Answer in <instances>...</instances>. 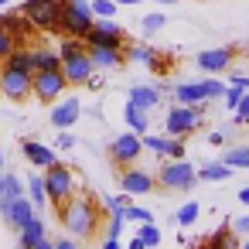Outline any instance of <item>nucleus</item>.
Wrapping results in <instances>:
<instances>
[{"instance_id": "obj_1", "label": "nucleus", "mask_w": 249, "mask_h": 249, "mask_svg": "<svg viewBox=\"0 0 249 249\" xmlns=\"http://www.w3.org/2000/svg\"><path fill=\"white\" fill-rule=\"evenodd\" d=\"M58 212H62V222H65V229H69L72 239H89L96 232V225H99V208H96L92 198L72 195V198H65L58 205Z\"/></svg>"}, {"instance_id": "obj_2", "label": "nucleus", "mask_w": 249, "mask_h": 249, "mask_svg": "<svg viewBox=\"0 0 249 249\" xmlns=\"http://www.w3.org/2000/svg\"><path fill=\"white\" fill-rule=\"evenodd\" d=\"M92 21H96V14H92V4H89V0H65V4H62V21H58V31L86 41V35H89Z\"/></svg>"}, {"instance_id": "obj_3", "label": "nucleus", "mask_w": 249, "mask_h": 249, "mask_svg": "<svg viewBox=\"0 0 249 249\" xmlns=\"http://www.w3.org/2000/svg\"><path fill=\"white\" fill-rule=\"evenodd\" d=\"M62 4H65V0H24V4H21V14H24L38 31H58Z\"/></svg>"}, {"instance_id": "obj_4", "label": "nucleus", "mask_w": 249, "mask_h": 249, "mask_svg": "<svg viewBox=\"0 0 249 249\" xmlns=\"http://www.w3.org/2000/svg\"><path fill=\"white\" fill-rule=\"evenodd\" d=\"M195 181H198V171H195L184 157L167 160V164L160 167V174H157V184H160L164 191H191Z\"/></svg>"}, {"instance_id": "obj_5", "label": "nucleus", "mask_w": 249, "mask_h": 249, "mask_svg": "<svg viewBox=\"0 0 249 249\" xmlns=\"http://www.w3.org/2000/svg\"><path fill=\"white\" fill-rule=\"evenodd\" d=\"M45 195H48V201L62 205L65 198L75 195V174H72L65 164L55 160L52 167H45Z\"/></svg>"}, {"instance_id": "obj_6", "label": "nucleus", "mask_w": 249, "mask_h": 249, "mask_svg": "<svg viewBox=\"0 0 249 249\" xmlns=\"http://www.w3.org/2000/svg\"><path fill=\"white\" fill-rule=\"evenodd\" d=\"M65 72L62 69H41V72H35L31 75V96L38 99V103H55L62 92H65Z\"/></svg>"}, {"instance_id": "obj_7", "label": "nucleus", "mask_w": 249, "mask_h": 249, "mask_svg": "<svg viewBox=\"0 0 249 249\" xmlns=\"http://www.w3.org/2000/svg\"><path fill=\"white\" fill-rule=\"evenodd\" d=\"M201 120H205V103H198V106H184V103H178V106L167 113L164 126H167L171 137H184V133L198 130Z\"/></svg>"}, {"instance_id": "obj_8", "label": "nucleus", "mask_w": 249, "mask_h": 249, "mask_svg": "<svg viewBox=\"0 0 249 249\" xmlns=\"http://www.w3.org/2000/svg\"><path fill=\"white\" fill-rule=\"evenodd\" d=\"M31 75H35V72L0 65V96L11 99V103H24V99L31 96Z\"/></svg>"}, {"instance_id": "obj_9", "label": "nucleus", "mask_w": 249, "mask_h": 249, "mask_svg": "<svg viewBox=\"0 0 249 249\" xmlns=\"http://www.w3.org/2000/svg\"><path fill=\"white\" fill-rule=\"evenodd\" d=\"M140 150H143V137L140 133H120L113 143H109V157L116 160V164H123V167H130V164H137V157H140Z\"/></svg>"}, {"instance_id": "obj_10", "label": "nucleus", "mask_w": 249, "mask_h": 249, "mask_svg": "<svg viewBox=\"0 0 249 249\" xmlns=\"http://www.w3.org/2000/svg\"><path fill=\"white\" fill-rule=\"evenodd\" d=\"M62 72H65V82H69V86H86V82L92 79V72H96V65H92V58H89V48L79 52V55L62 58Z\"/></svg>"}, {"instance_id": "obj_11", "label": "nucleus", "mask_w": 249, "mask_h": 249, "mask_svg": "<svg viewBox=\"0 0 249 249\" xmlns=\"http://www.w3.org/2000/svg\"><path fill=\"white\" fill-rule=\"evenodd\" d=\"M86 45H109V48H123V28L113 24V18H96L89 35H86Z\"/></svg>"}, {"instance_id": "obj_12", "label": "nucleus", "mask_w": 249, "mask_h": 249, "mask_svg": "<svg viewBox=\"0 0 249 249\" xmlns=\"http://www.w3.org/2000/svg\"><path fill=\"white\" fill-rule=\"evenodd\" d=\"M120 188H123L126 195H147V191L157 188V178L147 174L143 167H126V171L120 174Z\"/></svg>"}, {"instance_id": "obj_13", "label": "nucleus", "mask_w": 249, "mask_h": 249, "mask_svg": "<svg viewBox=\"0 0 249 249\" xmlns=\"http://www.w3.org/2000/svg\"><path fill=\"white\" fill-rule=\"evenodd\" d=\"M0 215L7 218V225H14V229H24V225L35 218V201L21 195V198L7 201V205H0Z\"/></svg>"}, {"instance_id": "obj_14", "label": "nucleus", "mask_w": 249, "mask_h": 249, "mask_svg": "<svg viewBox=\"0 0 249 249\" xmlns=\"http://www.w3.org/2000/svg\"><path fill=\"white\" fill-rule=\"evenodd\" d=\"M229 62H232V48H208V52H201V55L195 58V65H198L201 72H208V75L225 72Z\"/></svg>"}, {"instance_id": "obj_15", "label": "nucleus", "mask_w": 249, "mask_h": 249, "mask_svg": "<svg viewBox=\"0 0 249 249\" xmlns=\"http://www.w3.org/2000/svg\"><path fill=\"white\" fill-rule=\"evenodd\" d=\"M89 48V58L96 69H120L123 65V48H109V45H86Z\"/></svg>"}, {"instance_id": "obj_16", "label": "nucleus", "mask_w": 249, "mask_h": 249, "mask_svg": "<svg viewBox=\"0 0 249 249\" xmlns=\"http://www.w3.org/2000/svg\"><path fill=\"white\" fill-rule=\"evenodd\" d=\"M79 113H82L79 99H65V103H58V106L52 109V126H58V130H69V126L79 120Z\"/></svg>"}, {"instance_id": "obj_17", "label": "nucleus", "mask_w": 249, "mask_h": 249, "mask_svg": "<svg viewBox=\"0 0 249 249\" xmlns=\"http://www.w3.org/2000/svg\"><path fill=\"white\" fill-rule=\"evenodd\" d=\"M174 99L184 103V106L208 103V96H205V82H181V86H174Z\"/></svg>"}, {"instance_id": "obj_18", "label": "nucleus", "mask_w": 249, "mask_h": 249, "mask_svg": "<svg viewBox=\"0 0 249 249\" xmlns=\"http://www.w3.org/2000/svg\"><path fill=\"white\" fill-rule=\"evenodd\" d=\"M21 147H24V157H28L35 167H52V164H55V150H52V147H45V143H38V140H24Z\"/></svg>"}, {"instance_id": "obj_19", "label": "nucleus", "mask_w": 249, "mask_h": 249, "mask_svg": "<svg viewBox=\"0 0 249 249\" xmlns=\"http://www.w3.org/2000/svg\"><path fill=\"white\" fill-rule=\"evenodd\" d=\"M130 103L140 106V109H154L160 103V89H154V86H133L130 89Z\"/></svg>"}, {"instance_id": "obj_20", "label": "nucleus", "mask_w": 249, "mask_h": 249, "mask_svg": "<svg viewBox=\"0 0 249 249\" xmlns=\"http://www.w3.org/2000/svg\"><path fill=\"white\" fill-rule=\"evenodd\" d=\"M0 28H7V31H11V35L18 38V45H21V41H24V38L31 35V28H35V24H31V21H28L24 14H4Z\"/></svg>"}, {"instance_id": "obj_21", "label": "nucleus", "mask_w": 249, "mask_h": 249, "mask_svg": "<svg viewBox=\"0 0 249 249\" xmlns=\"http://www.w3.org/2000/svg\"><path fill=\"white\" fill-rule=\"evenodd\" d=\"M18 232H21V239H18V249H31L38 239H45V222L35 215V218H31L24 229H18Z\"/></svg>"}, {"instance_id": "obj_22", "label": "nucleus", "mask_w": 249, "mask_h": 249, "mask_svg": "<svg viewBox=\"0 0 249 249\" xmlns=\"http://www.w3.org/2000/svg\"><path fill=\"white\" fill-rule=\"evenodd\" d=\"M31 69L35 72H41V69H62V55L48 52V48H31Z\"/></svg>"}, {"instance_id": "obj_23", "label": "nucleus", "mask_w": 249, "mask_h": 249, "mask_svg": "<svg viewBox=\"0 0 249 249\" xmlns=\"http://www.w3.org/2000/svg\"><path fill=\"white\" fill-rule=\"evenodd\" d=\"M246 92H249V75H232V82H229V89H225V96H222V99H225V106H229V109H235V106H239V99H242Z\"/></svg>"}, {"instance_id": "obj_24", "label": "nucleus", "mask_w": 249, "mask_h": 249, "mask_svg": "<svg viewBox=\"0 0 249 249\" xmlns=\"http://www.w3.org/2000/svg\"><path fill=\"white\" fill-rule=\"evenodd\" d=\"M123 120H126V126L133 130V133H147V123H150V116H147V109H140V106H133V103H126V109H123Z\"/></svg>"}, {"instance_id": "obj_25", "label": "nucleus", "mask_w": 249, "mask_h": 249, "mask_svg": "<svg viewBox=\"0 0 249 249\" xmlns=\"http://www.w3.org/2000/svg\"><path fill=\"white\" fill-rule=\"evenodd\" d=\"M205 249H239V242H235V232H232L229 225H222L218 232H212V235L205 239Z\"/></svg>"}, {"instance_id": "obj_26", "label": "nucleus", "mask_w": 249, "mask_h": 249, "mask_svg": "<svg viewBox=\"0 0 249 249\" xmlns=\"http://www.w3.org/2000/svg\"><path fill=\"white\" fill-rule=\"evenodd\" d=\"M21 195H24L21 178H18V174H4V191H0V205H7V201H14V198H21Z\"/></svg>"}, {"instance_id": "obj_27", "label": "nucleus", "mask_w": 249, "mask_h": 249, "mask_svg": "<svg viewBox=\"0 0 249 249\" xmlns=\"http://www.w3.org/2000/svg\"><path fill=\"white\" fill-rule=\"evenodd\" d=\"M4 65H11V69H24V72H35V69H31V48H21V45H18V48L4 58Z\"/></svg>"}, {"instance_id": "obj_28", "label": "nucleus", "mask_w": 249, "mask_h": 249, "mask_svg": "<svg viewBox=\"0 0 249 249\" xmlns=\"http://www.w3.org/2000/svg\"><path fill=\"white\" fill-rule=\"evenodd\" d=\"M232 174V167L222 160V164H205L201 171H198V181H225Z\"/></svg>"}, {"instance_id": "obj_29", "label": "nucleus", "mask_w": 249, "mask_h": 249, "mask_svg": "<svg viewBox=\"0 0 249 249\" xmlns=\"http://www.w3.org/2000/svg\"><path fill=\"white\" fill-rule=\"evenodd\" d=\"M198 215H201V205H198V201H188V205H181V208H178L174 222H178L181 229H188V225H195V222H198Z\"/></svg>"}, {"instance_id": "obj_30", "label": "nucleus", "mask_w": 249, "mask_h": 249, "mask_svg": "<svg viewBox=\"0 0 249 249\" xmlns=\"http://www.w3.org/2000/svg\"><path fill=\"white\" fill-rule=\"evenodd\" d=\"M28 191H31L28 198L35 201V208H41V205L48 201V195H45V178H38V174H31V178H28Z\"/></svg>"}, {"instance_id": "obj_31", "label": "nucleus", "mask_w": 249, "mask_h": 249, "mask_svg": "<svg viewBox=\"0 0 249 249\" xmlns=\"http://www.w3.org/2000/svg\"><path fill=\"white\" fill-rule=\"evenodd\" d=\"M123 55H126L130 62H140V65H150L157 52H154V48H147V45H130V48H126Z\"/></svg>"}, {"instance_id": "obj_32", "label": "nucleus", "mask_w": 249, "mask_h": 249, "mask_svg": "<svg viewBox=\"0 0 249 249\" xmlns=\"http://www.w3.org/2000/svg\"><path fill=\"white\" fill-rule=\"evenodd\" d=\"M143 147H147V150H154V154H160V157H167L171 137H150V133H143Z\"/></svg>"}, {"instance_id": "obj_33", "label": "nucleus", "mask_w": 249, "mask_h": 249, "mask_svg": "<svg viewBox=\"0 0 249 249\" xmlns=\"http://www.w3.org/2000/svg\"><path fill=\"white\" fill-rule=\"evenodd\" d=\"M123 215H126V222H140V225H143V222H154L150 208H140V205H133V201L123 208Z\"/></svg>"}, {"instance_id": "obj_34", "label": "nucleus", "mask_w": 249, "mask_h": 249, "mask_svg": "<svg viewBox=\"0 0 249 249\" xmlns=\"http://www.w3.org/2000/svg\"><path fill=\"white\" fill-rule=\"evenodd\" d=\"M137 235H140V239H143V246H147V249H154V246H157V242H160V229H157V225H154V222H143V225H140V232H137Z\"/></svg>"}, {"instance_id": "obj_35", "label": "nucleus", "mask_w": 249, "mask_h": 249, "mask_svg": "<svg viewBox=\"0 0 249 249\" xmlns=\"http://www.w3.org/2000/svg\"><path fill=\"white\" fill-rule=\"evenodd\" d=\"M79 52H86V41H82V38L65 35V41H62V48H58V55H62V58H69V55H79Z\"/></svg>"}, {"instance_id": "obj_36", "label": "nucleus", "mask_w": 249, "mask_h": 249, "mask_svg": "<svg viewBox=\"0 0 249 249\" xmlns=\"http://www.w3.org/2000/svg\"><path fill=\"white\" fill-rule=\"evenodd\" d=\"M225 164L229 167H249V147H235L225 154Z\"/></svg>"}, {"instance_id": "obj_37", "label": "nucleus", "mask_w": 249, "mask_h": 249, "mask_svg": "<svg viewBox=\"0 0 249 249\" xmlns=\"http://www.w3.org/2000/svg\"><path fill=\"white\" fill-rule=\"evenodd\" d=\"M164 24H167V18H164V14H147V18L140 21V28H143V35H157V31H160Z\"/></svg>"}, {"instance_id": "obj_38", "label": "nucleus", "mask_w": 249, "mask_h": 249, "mask_svg": "<svg viewBox=\"0 0 249 249\" xmlns=\"http://www.w3.org/2000/svg\"><path fill=\"white\" fill-rule=\"evenodd\" d=\"M96 18H113L116 14V0H89Z\"/></svg>"}, {"instance_id": "obj_39", "label": "nucleus", "mask_w": 249, "mask_h": 249, "mask_svg": "<svg viewBox=\"0 0 249 249\" xmlns=\"http://www.w3.org/2000/svg\"><path fill=\"white\" fill-rule=\"evenodd\" d=\"M14 48H18V38H14L7 28H0V58H7Z\"/></svg>"}, {"instance_id": "obj_40", "label": "nucleus", "mask_w": 249, "mask_h": 249, "mask_svg": "<svg viewBox=\"0 0 249 249\" xmlns=\"http://www.w3.org/2000/svg\"><path fill=\"white\" fill-rule=\"evenodd\" d=\"M205 96H208V99L225 96V82H218V79H205Z\"/></svg>"}, {"instance_id": "obj_41", "label": "nucleus", "mask_w": 249, "mask_h": 249, "mask_svg": "<svg viewBox=\"0 0 249 249\" xmlns=\"http://www.w3.org/2000/svg\"><path fill=\"white\" fill-rule=\"evenodd\" d=\"M123 225H126V215H123V208H120V212H113V218H109V232H106V235H116V239H120Z\"/></svg>"}, {"instance_id": "obj_42", "label": "nucleus", "mask_w": 249, "mask_h": 249, "mask_svg": "<svg viewBox=\"0 0 249 249\" xmlns=\"http://www.w3.org/2000/svg\"><path fill=\"white\" fill-rule=\"evenodd\" d=\"M232 113H235V123H249V92L239 99V106H235Z\"/></svg>"}, {"instance_id": "obj_43", "label": "nucleus", "mask_w": 249, "mask_h": 249, "mask_svg": "<svg viewBox=\"0 0 249 249\" xmlns=\"http://www.w3.org/2000/svg\"><path fill=\"white\" fill-rule=\"evenodd\" d=\"M55 143H58L62 150H72V147H75V137H72L69 130H58V137H55Z\"/></svg>"}, {"instance_id": "obj_44", "label": "nucleus", "mask_w": 249, "mask_h": 249, "mask_svg": "<svg viewBox=\"0 0 249 249\" xmlns=\"http://www.w3.org/2000/svg\"><path fill=\"white\" fill-rule=\"evenodd\" d=\"M167 157H171V160L184 157V143H181V140H171V147H167Z\"/></svg>"}, {"instance_id": "obj_45", "label": "nucleus", "mask_w": 249, "mask_h": 249, "mask_svg": "<svg viewBox=\"0 0 249 249\" xmlns=\"http://www.w3.org/2000/svg\"><path fill=\"white\" fill-rule=\"evenodd\" d=\"M232 232H239V235H249V215H242V218H235V225H232Z\"/></svg>"}, {"instance_id": "obj_46", "label": "nucleus", "mask_w": 249, "mask_h": 249, "mask_svg": "<svg viewBox=\"0 0 249 249\" xmlns=\"http://www.w3.org/2000/svg\"><path fill=\"white\" fill-rule=\"evenodd\" d=\"M103 249H123V246L116 242V235H106V242H103Z\"/></svg>"}, {"instance_id": "obj_47", "label": "nucleus", "mask_w": 249, "mask_h": 249, "mask_svg": "<svg viewBox=\"0 0 249 249\" xmlns=\"http://www.w3.org/2000/svg\"><path fill=\"white\" fill-rule=\"evenodd\" d=\"M55 249H79V246H75L72 239H58V242H55Z\"/></svg>"}, {"instance_id": "obj_48", "label": "nucleus", "mask_w": 249, "mask_h": 249, "mask_svg": "<svg viewBox=\"0 0 249 249\" xmlns=\"http://www.w3.org/2000/svg\"><path fill=\"white\" fill-rule=\"evenodd\" d=\"M208 143H215V147H222V143H225V133H212V137H208Z\"/></svg>"}, {"instance_id": "obj_49", "label": "nucleus", "mask_w": 249, "mask_h": 249, "mask_svg": "<svg viewBox=\"0 0 249 249\" xmlns=\"http://www.w3.org/2000/svg\"><path fill=\"white\" fill-rule=\"evenodd\" d=\"M31 249H55V242H48V239H38Z\"/></svg>"}, {"instance_id": "obj_50", "label": "nucleus", "mask_w": 249, "mask_h": 249, "mask_svg": "<svg viewBox=\"0 0 249 249\" xmlns=\"http://www.w3.org/2000/svg\"><path fill=\"white\" fill-rule=\"evenodd\" d=\"M126 249H147V246H143V239H140V235H137V239H133V242H130V246H126Z\"/></svg>"}, {"instance_id": "obj_51", "label": "nucleus", "mask_w": 249, "mask_h": 249, "mask_svg": "<svg viewBox=\"0 0 249 249\" xmlns=\"http://www.w3.org/2000/svg\"><path fill=\"white\" fill-rule=\"evenodd\" d=\"M239 201H242V205H249V188H242V191H239Z\"/></svg>"}, {"instance_id": "obj_52", "label": "nucleus", "mask_w": 249, "mask_h": 249, "mask_svg": "<svg viewBox=\"0 0 249 249\" xmlns=\"http://www.w3.org/2000/svg\"><path fill=\"white\" fill-rule=\"evenodd\" d=\"M116 4H140V0H116Z\"/></svg>"}, {"instance_id": "obj_53", "label": "nucleus", "mask_w": 249, "mask_h": 249, "mask_svg": "<svg viewBox=\"0 0 249 249\" xmlns=\"http://www.w3.org/2000/svg\"><path fill=\"white\" fill-rule=\"evenodd\" d=\"M0 191H4V171H0Z\"/></svg>"}, {"instance_id": "obj_54", "label": "nucleus", "mask_w": 249, "mask_h": 249, "mask_svg": "<svg viewBox=\"0 0 249 249\" xmlns=\"http://www.w3.org/2000/svg\"><path fill=\"white\" fill-rule=\"evenodd\" d=\"M4 4H11V0H0V7H4Z\"/></svg>"}, {"instance_id": "obj_55", "label": "nucleus", "mask_w": 249, "mask_h": 249, "mask_svg": "<svg viewBox=\"0 0 249 249\" xmlns=\"http://www.w3.org/2000/svg\"><path fill=\"white\" fill-rule=\"evenodd\" d=\"M0 167H4V154H0Z\"/></svg>"}]
</instances>
